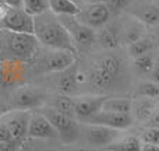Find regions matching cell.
Wrapping results in <instances>:
<instances>
[{
	"label": "cell",
	"mask_w": 159,
	"mask_h": 151,
	"mask_svg": "<svg viewBox=\"0 0 159 151\" xmlns=\"http://www.w3.org/2000/svg\"><path fill=\"white\" fill-rule=\"evenodd\" d=\"M131 74V64H126V60L115 53V49H103L91 59L85 70L78 67V83L80 87L89 85L91 94L106 95L124 87Z\"/></svg>",
	"instance_id": "1"
},
{
	"label": "cell",
	"mask_w": 159,
	"mask_h": 151,
	"mask_svg": "<svg viewBox=\"0 0 159 151\" xmlns=\"http://www.w3.org/2000/svg\"><path fill=\"white\" fill-rule=\"evenodd\" d=\"M34 35L46 49L69 50L77 53L70 34L67 32L59 17L50 10L34 17Z\"/></svg>",
	"instance_id": "2"
},
{
	"label": "cell",
	"mask_w": 159,
	"mask_h": 151,
	"mask_svg": "<svg viewBox=\"0 0 159 151\" xmlns=\"http://www.w3.org/2000/svg\"><path fill=\"white\" fill-rule=\"evenodd\" d=\"M41 44L34 34L14 32L0 28V55L4 60L30 62L36 58Z\"/></svg>",
	"instance_id": "3"
},
{
	"label": "cell",
	"mask_w": 159,
	"mask_h": 151,
	"mask_svg": "<svg viewBox=\"0 0 159 151\" xmlns=\"http://www.w3.org/2000/svg\"><path fill=\"white\" fill-rule=\"evenodd\" d=\"M36 111H39L42 115L46 116V119L52 123V126L57 132V139H60L64 144H71L78 140L80 122L77 119L59 112L57 109H55L48 104H45L43 106H41Z\"/></svg>",
	"instance_id": "4"
},
{
	"label": "cell",
	"mask_w": 159,
	"mask_h": 151,
	"mask_svg": "<svg viewBox=\"0 0 159 151\" xmlns=\"http://www.w3.org/2000/svg\"><path fill=\"white\" fill-rule=\"evenodd\" d=\"M121 130L110 129V127L99 126V125L82 123L80 122V136L78 140H82L87 146L92 147L95 150H105L109 144H112L119 136L121 134Z\"/></svg>",
	"instance_id": "5"
},
{
	"label": "cell",
	"mask_w": 159,
	"mask_h": 151,
	"mask_svg": "<svg viewBox=\"0 0 159 151\" xmlns=\"http://www.w3.org/2000/svg\"><path fill=\"white\" fill-rule=\"evenodd\" d=\"M61 24L70 34L75 49H89L96 44V31L85 25L77 18V16H57Z\"/></svg>",
	"instance_id": "6"
},
{
	"label": "cell",
	"mask_w": 159,
	"mask_h": 151,
	"mask_svg": "<svg viewBox=\"0 0 159 151\" xmlns=\"http://www.w3.org/2000/svg\"><path fill=\"white\" fill-rule=\"evenodd\" d=\"M112 13L107 8V6L102 3H89L84 2L80 4V10L77 14V18L85 25L91 27L92 30H99L101 27L106 25L110 21Z\"/></svg>",
	"instance_id": "7"
},
{
	"label": "cell",
	"mask_w": 159,
	"mask_h": 151,
	"mask_svg": "<svg viewBox=\"0 0 159 151\" xmlns=\"http://www.w3.org/2000/svg\"><path fill=\"white\" fill-rule=\"evenodd\" d=\"M127 16L140 21L144 27L159 25V3L158 0H133L126 10Z\"/></svg>",
	"instance_id": "8"
},
{
	"label": "cell",
	"mask_w": 159,
	"mask_h": 151,
	"mask_svg": "<svg viewBox=\"0 0 159 151\" xmlns=\"http://www.w3.org/2000/svg\"><path fill=\"white\" fill-rule=\"evenodd\" d=\"M31 111L27 109H8L0 115V122L7 126L13 139L25 140L28 137V126H30Z\"/></svg>",
	"instance_id": "9"
},
{
	"label": "cell",
	"mask_w": 159,
	"mask_h": 151,
	"mask_svg": "<svg viewBox=\"0 0 159 151\" xmlns=\"http://www.w3.org/2000/svg\"><path fill=\"white\" fill-rule=\"evenodd\" d=\"M82 123H91V125H99V126L110 127V129L121 130L126 132L133 126L134 120H133L130 113H116L109 112V111H99L91 118L82 120Z\"/></svg>",
	"instance_id": "10"
},
{
	"label": "cell",
	"mask_w": 159,
	"mask_h": 151,
	"mask_svg": "<svg viewBox=\"0 0 159 151\" xmlns=\"http://www.w3.org/2000/svg\"><path fill=\"white\" fill-rule=\"evenodd\" d=\"M0 28L14 32L34 34V17L24 8H8L4 18L0 21Z\"/></svg>",
	"instance_id": "11"
},
{
	"label": "cell",
	"mask_w": 159,
	"mask_h": 151,
	"mask_svg": "<svg viewBox=\"0 0 159 151\" xmlns=\"http://www.w3.org/2000/svg\"><path fill=\"white\" fill-rule=\"evenodd\" d=\"M46 104L45 95L31 85H24L16 90L13 95V105L16 109H27V111H36Z\"/></svg>",
	"instance_id": "12"
},
{
	"label": "cell",
	"mask_w": 159,
	"mask_h": 151,
	"mask_svg": "<svg viewBox=\"0 0 159 151\" xmlns=\"http://www.w3.org/2000/svg\"><path fill=\"white\" fill-rule=\"evenodd\" d=\"M53 74V84H55L56 92L64 94V95L75 97L80 90L78 83V63L75 62L73 66L61 70Z\"/></svg>",
	"instance_id": "13"
},
{
	"label": "cell",
	"mask_w": 159,
	"mask_h": 151,
	"mask_svg": "<svg viewBox=\"0 0 159 151\" xmlns=\"http://www.w3.org/2000/svg\"><path fill=\"white\" fill-rule=\"evenodd\" d=\"M77 62V53L69 50H57L48 49L46 55L42 59V66L45 73H57L67 67L73 66Z\"/></svg>",
	"instance_id": "14"
},
{
	"label": "cell",
	"mask_w": 159,
	"mask_h": 151,
	"mask_svg": "<svg viewBox=\"0 0 159 151\" xmlns=\"http://www.w3.org/2000/svg\"><path fill=\"white\" fill-rule=\"evenodd\" d=\"M106 95H99V94H81L74 97L75 105V118L78 122H82L85 119L91 118L96 112L102 109V104Z\"/></svg>",
	"instance_id": "15"
},
{
	"label": "cell",
	"mask_w": 159,
	"mask_h": 151,
	"mask_svg": "<svg viewBox=\"0 0 159 151\" xmlns=\"http://www.w3.org/2000/svg\"><path fill=\"white\" fill-rule=\"evenodd\" d=\"M28 139H39V140L57 139V132L45 115H42L39 111H31Z\"/></svg>",
	"instance_id": "16"
},
{
	"label": "cell",
	"mask_w": 159,
	"mask_h": 151,
	"mask_svg": "<svg viewBox=\"0 0 159 151\" xmlns=\"http://www.w3.org/2000/svg\"><path fill=\"white\" fill-rule=\"evenodd\" d=\"M159 111V99L151 98H131V115L133 120L138 123L152 122Z\"/></svg>",
	"instance_id": "17"
},
{
	"label": "cell",
	"mask_w": 159,
	"mask_h": 151,
	"mask_svg": "<svg viewBox=\"0 0 159 151\" xmlns=\"http://www.w3.org/2000/svg\"><path fill=\"white\" fill-rule=\"evenodd\" d=\"M96 44L102 46V49H117L121 45V34L120 27L110 24V21L106 25L96 30Z\"/></svg>",
	"instance_id": "18"
},
{
	"label": "cell",
	"mask_w": 159,
	"mask_h": 151,
	"mask_svg": "<svg viewBox=\"0 0 159 151\" xmlns=\"http://www.w3.org/2000/svg\"><path fill=\"white\" fill-rule=\"evenodd\" d=\"M159 56L155 55V52H148L145 55L137 56V58L130 59V64H131V72L138 78H149L155 69V64L158 62Z\"/></svg>",
	"instance_id": "19"
},
{
	"label": "cell",
	"mask_w": 159,
	"mask_h": 151,
	"mask_svg": "<svg viewBox=\"0 0 159 151\" xmlns=\"http://www.w3.org/2000/svg\"><path fill=\"white\" fill-rule=\"evenodd\" d=\"M131 88V98L159 99V83L152 78H138Z\"/></svg>",
	"instance_id": "20"
},
{
	"label": "cell",
	"mask_w": 159,
	"mask_h": 151,
	"mask_svg": "<svg viewBox=\"0 0 159 151\" xmlns=\"http://www.w3.org/2000/svg\"><path fill=\"white\" fill-rule=\"evenodd\" d=\"M141 146H143V141L140 140L138 136L126 134L123 132L112 144H109L102 151H141Z\"/></svg>",
	"instance_id": "21"
},
{
	"label": "cell",
	"mask_w": 159,
	"mask_h": 151,
	"mask_svg": "<svg viewBox=\"0 0 159 151\" xmlns=\"http://www.w3.org/2000/svg\"><path fill=\"white\" fill-rule=\"evenodd\" d=\"M102 111H109L116 113L131 112V98L126 95H106L102 104Z\"/></svg>",
	"instance_id": "22"
},
{
	"label": "cell",
	"mask_w": 159,
	"mask_h": 151,
	"mask_svg": "<svg viewBox=\"0 0 159 151\" xmlns=\"http://www.w3.org/2000/svg\"><path fill=\"white\" fill-rule=\"evenodd\" d=\"M155 44L154 38L149 35H144L141 38H138L137 41L131 42L130 45H127V53H129V58L133 59V58H137V56H141V55H145L148 52H152L155 50Z\"/></svg>",
	"instance_id": "23"
},
{
	"label": "cell",
	"mask_w": 159,
	"mask_h": 151,
	"mask_svg": "<svg viewBox=\"0 0 159 151\" xmlns=\"http://www.w3.org/2000/svg\"><path fill=\"white\" fill-rule=\"evenodd\" d=\"M48 105L53 106L55 109H57L59 112L64 113L67 116H71V118H75V105H74V97L71 95H64V94H59L56 92L55 95L52 97V101L46 102Z\"/></svg>",
	"instance_id": "24"
},
{
	"label": "cell",
	"mask_w": 159,
	"mask_h": 151,
	"mask_svg": "<svg viewBox=\"0 0 159 151\" xmlns=\"http://www.w3.org/2000/svg\"><path fill=\"white\" fill-rule=\"evenodd\" d=\"M49 10L56 16H77L80 4L74 0H48Z\"/></svg>",
	"instance_id": "25"
},
{
	"label": "cell",
	"mask_w": 159,
	"mask_h": 151,
	"mask_svg": "<svg viewBox=\"0 0 159 151\" xmlns=\"http://www.w3.org/2000/svg\"><path fill=\"white\" fill-rule=\"evenodd\" d=\"M22 8L28 14L35 17L49 10V2L48 0H22Z\"/></svg>",
	"instance_id": "26"
},
{
	"label": "cell",
	"mask_w": 159,
	"mask_h": 151,
	"mask_svg": "<svg viewBox=\"0 0 159 151\" xmlns=\"http://www.w3.org/2000/svg\"><path fill=\"white\" fill-rule=\"evenodd\" d=\"M138 137H140V140L143 141V143L159 146V126L151 125V126L144 127Z\"/></svg>",
	"instance_id": "27"
},
{
	"label": "cell",
	"mask_w": 159,
	"mask_h": 151,
	"mask_svg": "<svg viewBox=\"0 0 159 151\" xmlns=\"http://www.w3.org/2000/svg\"><path fill=\"white\" fill-rule=\"evenodd\" d=\"M133 0H105V4L110 10L112 14H120L127 10Z\"/></svg>",
	"instance_id": "28"
},
{
	"label": "cell",
	"mask_w": 159,
	"mask_h": 151,
	"mask_svg": "<svg viewBox=\"0 0 159 151\" xmlns=\"http://www.w3.org/2000/svg\"><path fill=\"white\" fill-rule=\"evenodd\" d=\"M24 144V140H13L10 141H4V143H0V151H20V149Z\"/></svg>",
	"instance_id": "29"
},
{
	"label": "cell",
	"mask_w": 159,
	"mask_h": 151,
	"mask_svg": "<svg viewBox=\"0 0 159 151\" xmlns=\"http://www.w3.org/2000/svg\"><path fill=\"white\" fill-rule=\"evenodd\" d=\"M13 140V136H11L10 130L7 129L3 122H0V143H4V141H10Z\"/></svg>",
	"instance_id": "30"
},
{
	"label": "cell",
	"mask_w": 159,
	"mask_h": 151,
	"mask_svg": "<svg viewBox=\"0 0 159 151\" xmlns=\"http://www.w3.org/2000/svg\"><path fill=\"white\" fill-rule=\"evenodd\" d=\"M0 3L8 8H22V0H0Z\"/></svg>",
	"instance_id": "31"
},
{
	"label": "cell",
	"mask_w": 159,
	"mask_h": 151,
	"mask_svg": "<svg viewBox=\"0 0 159 151\" xmlns=\"http://www.w3.org/2000/svg\"><path fill=\"white\" fill-rule=\"evenodd\" d=\"M141 151H159V146L143 143V146H141Z\"/></svg>",
	"instance_id": "32"
},
{
	"label": "cell",
	"mask_w": 159,
	"mask_h": 151,
	"mask_svg": "<svg viewBox=\"0 0 159 151\" xmlns=\"http://www.w3.org/2000/svg\"><path fill=\"white\" fill-rule=\"evenodd\" d=\"M7 10H8V7H6L4 4H2V3H0V21L4 18V16H6V13H7Z\"/></svg>",
	"instance_id": "33"
},
{
	"label": "cell",
	"mask_w": 159,
	"mask_h": 151,
	"mask_svg": "<svg viewBox=\"0 0 159 151\" xmlns=\"http://www.w3.org/2000/svg\"><path fill=\"white\" fill-rule=\"evenodd\" d=\"M84 2H89V3H105V0H84Z\"/></svg>",
	"instance_id": "34"
},
{
	"label": "cell",
	"mask_w": 159,
	"mask_h": 151,
	"mask_svg": "<svg viewBox=\"0 0 159 151\" xmlns=\"http://www.w3.org/2000/svg\"><path fill=\"white\" fill-rule=\"evenodd\" d=\"M4 112V109H3V102H2V99H0V115Z\"/></svg>",
	"instance_id": "35"
},
{
	"label": "cell",
	"mask_w": 159,
	"mask_h": 151,
	"mask_svg": "<svg viewBox=\"0 0 159 151\" xmlns=\"http://www.w3.org/2000/svg\"><path fill=\"white\" fill-rule=\"evenodd\" d=\"M75 3H78V4H82V3H84V0H74Z\"/></svg>",
	"instance_id": "36"
},
{
	"label": "cell",
	"mask_w": 159,
	"mask_h": 151,
	"mask_svg": "<svg viewBox=\"0 0 159 151\" xmlns=\"http://www.w3.org/2000/svg\"><path fill=\"white\" fill-rule=\"evenodd\" d=\"M45 151H60V150H56V149H49V150H45Z\"/></svg>",
	"instance_id": "37"
},
{
	"label": "cell",
	"mask_w": 159,
	"mask_h": 151,
	"mask_svg": "<svg viewBox=\"0 0 159 151\" xmlns=\"http://www.w3.org/2000/svg\"><path fill=\"white\" fill-rule=\"evenodd\" d=\"M158 3H159V0H158Z\"/></svg>",
	"instance_id": "38"
}]
</instances>
